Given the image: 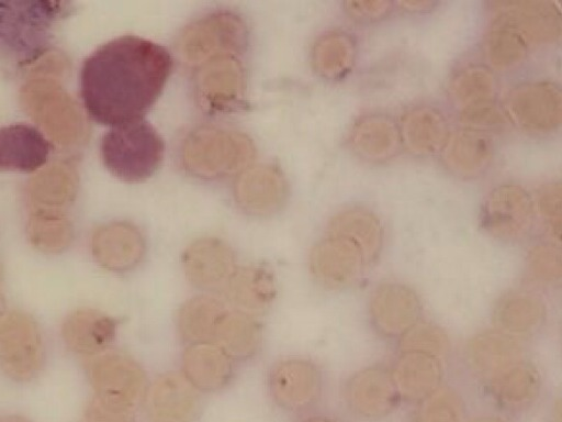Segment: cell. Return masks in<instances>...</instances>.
<instances>
[{
	"label": "cell",
	"instance_id": "6da1fadb",
	"mask_svg": "<svg viewBox=\"0 0 562 422\" xmlns=\"http://www.w3.org/2000/svg\"><path fill=\"white\" fill-rule=\"evenodd\" d=\"M172 57L149 40L124 35L88 56L80 70V97L87 114L112 127L139 120L160 96Z\"/></svg>",
	"mask_w": 562,
	"mask_h": 422
},
{
	"label": "cell",
	"instance_id": "7a4b0ae2",
	"mask_svg": "<svg viewBox=\"0 0 562 422\" xmlns=\"http://www.w3.org/2000/svg\"><path fill=\"white\" fill-rule=\"evenodd\" d=\"M72 10L68 1H0V67L26 73L54 49L58 27Z\"/></svg>",
	"mask_w": 562,
	"mask_h": 422
},
{
	"label": "cell",
	"instance_id": "3957f363",
	"mask_svg": "<svg viewBox=\"0 0 562 422\" xmlns=\"http://www.w3.org/2000/svg\"><path fill=\"white\" fill-rule=\"evenodd\" d=\"M19 98L23 111L58 146L77 148L87 142L90 132L87 116L59 77L27 75Z\"/></svg>",
	"mask_w": 562,
	"mask_h": 422
},
{
	"label": "cell",
	"instance_id": "277c9868",
	"mask_svg": "<svg viewBox=\"0 0 562 422\" xmlns=\"http://www.w3.org/2000/svg\"><path fill=\"white\" fill-rule=\"evenodd\" d=\"M256 154L251 140L231 129L202 126L182 145L184 169L199 178L216 179L243 170Z\"/></svg>",
	"mask_w": 562,
	"mask_h": 422
},
{
	"label": "cell",
	"instance_id": "5b68a950",
	"mask_svg": "<svg viewBox=\"0 0 562 422\" xmlns=\"http://www.w3.org/2000/svg\"><path fill=\"white\" fill-rule=\"evenodd\" d=\"M108 170L126 182H142L161 164L164 142L151 124L139 120L112 127L100 144Z\"/></svg>",
	"mask_w": 562,
	"mask_h": 422
},
{
	"label": "cell",
	"instance_id": "8992f818",
	"mask_svg": "<svg viewBox=\"0 0 562 422\" xmlns=\"http://www.w3.org/2000/svg\"><path fill=\"white\" fill-rule=\"evenodd\" d=\"M247 44L244 20L231 11H217L195 20L182 31L178 52L188 65L201 66L215 56L240 54Z\"/></svg>",
	"mask_w": 562,
	"mask_h": 422
},
{
	"label": "cell",
	"instance_id": "52a82bcc",
	"mask_svg": "<svg viewBox=\"0 0 562 422\" xmlns=\"http://www.w3.org/2000/svg\"><path fill=\"white\" fill-rule=\"evenodd\" d=\"M45 364V343L37 321L21 310L5 311L0 318V368L10 379L27 382Z\"/></svg>",
	"mask_w": 562,
	"mask_h": 422
},
{
	"label": "cell",
	"instance_id": "ba28073f",
	"mask_svg": "<svg viewBox=\"0 0 562 422\" xmlns=\"http://www.w3.org/2000/svg\"><path fill=\"white\" fill-rule=\"evenodd\" d=\"M88 379L94 396L134 409L145 397L146 374L130 355L105 351L89 362Z\"/></svg>",
	"mask_w": 562,
	"mask_h": 422
},
{
	"label": "cell",
	"instance_id": "9c48e42d",
	"mask_svg": "<svg viewBox=\"0 0 562 422\" xmlns=\"http://www.w3.org/2000/svg\"><path fill=\"white\" fill-rule=\"evenodd\" d=\"M505 106L510 119L530 132H550L561 123L562 93L551 81H528L516 86L508 92Z\"/></svg>",
	"mask_w": 562,
	"mask_h": 422
},
{
	"label": "cell",
	"instance_id": "30bf717a",
	"mask_svg": "<svg viewBox=\"0 0 562 422\" xmlns=\"http://www.w3.org/2000/svg\"><path fill=\"white\" fill-rule=\"evenodd\" d=\"M535 206L530 195L520 186L505 184L495 187L484 200L483 227L503 241H515L530 230Z\"/></svg>",
	"mask_w": 562,
	"mask_h": 422
},
{
	"label": "cell",
	"instance_id": "8fae6325",
	"mask_svg": "<svg viewBox=\"0 0 562 422\" xmlns=\"http://www.w3.org/2000/svg\"><path fill=\"white\" fill-rule=\"evenodd\" d=\"M244 90V69L235 55L215 56L202 64L198 70V101L209 112L233 111L240 104Z\"/></svg>",
	"mask_w": 562,
	"mask_h": 422
},
{
	"label": "cell",
	"instance_id": "7c38bea8",
	"mask_svg": "<svg viewBox=\"0 0 562 422\" xmlns=\"http://www.w3.org/2000/svg\"><path fill=\"white\" fill-rule=\"evenodd\" d=\"M268 388L279 407L290 411L305 410L321 396L322 375L311 360L297 357L283 358L271 366Z\"/></svg>",
	"mask_w": 562,
	"mask_h": 422
},
{
	"label": "cell",
	"instance_id": "4fadbf2b",
	"mask_svg": "<svg viewBox=\"0 0 562 422\" xmlns=\"http://www.w3.org/2000/svg\"><path fill=\"white\" fill-rule=\"evenodd\" d=\"M90 251L99 266L122 274L135 269L143 262L146 241L135 224L112 221L94 229L90 238Z\"/></svg>",
	"mask_w": 562,
	"mask_h": 422
},
{
	"label": "cell",
	"instance_id": "5bb4252c",
	"mask_svg": "<svg viewBox=\"0 0 562 422\" xmlns=\"http://www.w3.org/2000/svg\"><path fill=\"white\" fill-rule=\"evenodd\" d=\"M369 265L361 249L351 241L327 234L310 255V269L315 280L329 289L355 282Z\"/></svg>",
	"mask_w": 562,
	"mask_h": 422
},
{
	"label": "cell",
	"instance_id": "9a60e30c",
	"mask_svg": "<svg viewBox=\"0 0 562 422\" xmlns=\"http://www.w3.org/2000/svg\"><path fill=\"white\" fill-rule=\"evenodd\" d=\"M181 264L187 280L205 291L224 289L237 268L229 245L213 236L192 242L184 249Z\"/></svg>",
	"mask_w": 562,
	"mask_h": 422
},
{
	"label": "cell",
	"instance_id": "2e32d148",
	"mask_svg": "<svg viewBox=\"0 0 562 422\" xmlns=\"http://www.w3.org/2000/svg\"><path fill=\"white\" fill-rule=\"evenodd\" d=\"M492 21L518 30L530 44H547L561 35V12L551 1L492 2Z\"/></svg>",
	"mask_w": 562,
	"mask_h": 422
},
{
	"label": "cell",
	"instance_id": "e0dca14e",
	"mask_svg": "<svg viewBox=\"0 0 562 422\" xmlns=\"http://www.w3.org/2000/svg\"><path fill=\"white\" fill-rule=\"evenodd\" d=\"M344 393L349 409L369 420L389 415L401 399L391 371L380 366L368 367L352 375Z\"/></svg>",
	"mask_w": 562,
	"mask_h": 422
},
{
	"label": "cell",
	"instance_id": "ac0fdd59",
	"mask_svg": "<svg viewBox=\"0 0 562 422\" xmlns=\"http://www.w3.org/2000/svg\"><path fill=\"white\" fill-rule=\"evenodd\" d=\"M420 301L416 292L400 282L380 285L370 300V318L375 330L386 336H402L419 318Z\"/></svg>",
	"mask_w": 562,
	"mask_h": 422
},
{
	"label": "cell",
	"instance_id": "d6986e66",
	"mask_svg": "<svg viewBox=\"0 0 562 422\" xmlns=\"http://www.w3.org/2000/svg\"><path fill=\"white\" fill-rule=\"evenodd\" d=\"M144 398L147 412L156 422H189L200 407L199 391L181 371L159 375Z\"/></svg>",
	"mask_w": 562,
	"mask_h": 422
},
{
	"label": "cell",
	"instance_id": "ffe728a7",
	"mask_svg": "<svg viewBox=\"0 0 562 422\" xmlns=\"http://www.w3.org/2000/svg\"><path fill=\"white\" fill-rule=\"evenodd\" d=\"M79 174L71 160H58L40 169L26 185V201L32 210L67 212L75 202Z\"/></svg>",
	"mask_w": 562,
	"mask_h": 422
},
{
	"label": "cell",
	"instance_id": "44dd1931",
	"mask_svg": "<svg viewBox=\"0 0 562 422\" xmlns=\"http://www.w3.org/2000/svg\"><path fill=\"white\" fill-rule=\"evenodd\" d=\"M117 332V321L92 308L70 312L61 324V338L76 355L94 357L110 347Z\"/></svg>",
	"mask_w": 562,
	"mask_h": 422
},
{
	"label": "cell",
	"instance_id": "7402d4cb",
	"mask_svg": "<svg viewBox=\"0 0 562 422\" xmlns=\"http://www.w3.org/2000/svg\"><path fill=\"white\" fill-rule=\"evenodd\" d=\"M286 192L282 173L270 165L246 169L234 187V197L239 208L257 216L277 212L284 204Z\"/></svg>",
	"mask_w": 562,
	"mask_h": 422
},
{
	"label": "cell",
	"instance_id": "603a6c76",
	"mask_svg": "<svg viewBox=\"0 0 562 422\" xmlns=\"http://www.w3.org/2000/svg\"><path fill=\"white\" fill-rule=\"evenodd\" d=\"M235 363L216 342L192 343L182 353L181 373L199 392H215L229 385Z\"/></svg>",
	"mask_w": 562,
	"mask_h": 422
},
{
	"label": "cell",
	"instance_id": "cb8c5ba5",
	"mask_svg": "<svg viewBox=\"0 0 562 422\" xmlns=\"http://www.w3.org/2000/svg\"><path fill=\"white\" fill-rule=\"evenodd\" d=\"M50 143L36 127L11 124L0 127V170L33 173L47 162Z\"/></svg>",
	"mask_w": 562,
	"mask_h": 422
},
{
	"label": "cell",
	"instance_id": "d4e9b609",
	"mask_svg": "<svg viewBox=\"0 0 562 422\" xmlns=\"http://www.w3.org/2000/svg\"><path fill=\"white\" fill-rule=\"evenodd\" d=\"M467 355L471 368L487 385L524 360L522 349L514 336L498 330L473 336L468 344Z\"/></svg>",
	"mask_w": 562,
	"mask_h": 422
},
{
	"label": "cell",
	"instance_id": "484cf974",
	"mask_svg": "<svg viewBox=\"0 0 562 422\" xmlns=\"http://www.w3.org/2000/svg\"><path fill=\"white\" fill-rule=\"evenodd\" d=\"M391 374L401 398L420 402L439 388L443 369L436 355L403 351Z\"/></svg>",
	"mask_w": 562,
	"mask_h": 422
},
{
	"label": "cell",
	"instance_id": "4316f807",
	"mask_svg": "<svg viewBox=\"0 0 562 422\" xmlns=\"http://www.w3.org/2000/svg\"><path fill=\"white\" fill-rule=\"evenodd\" d=\"M349 144L366 160L391 159L397 155L402 144L398 125L385 114H364L353 123Z\"/></svg>",
	"mask_w": 562,
	"mask_h": 422
},
{
	"label": "cell",
	"instance_id": "83f0119b",
	"mask_svg": "<svg viewBox=\"0 0 562 422\" xmlns=\"http://www.w3.org/2000/svg\"><path fill=\"white\" fill-rule=\"evenodd\" d=\"M224 289L231 303L249 314L266 311L277 297L274 274L262 264L237 266Z\"/></svg>",
	"mask_w": 562,
	"mask_h": 422
},
{
	"label": "cell",
	"instance_id": "f1b7e54d",
	"mask_svg": "<svg viewBox=\"0 0 562 422\" xmlns=\"http://www.w3.org/2000/svg\"><path fill=\"white\" fill-rule=\"evenodd\" d=\"M229 308L220 298L201 293L186 300L177 313V330L187 344L210 342Z\"/></svg>",
	"mask_w": 562,
	"mask_h": 422
},
{
	"label": "cell",
	"instance_id": "f546056e",
	"mask_svg": "<svg viewBox=\"0 0 562 422\" xmlns=\"http://www.w3.org/2000/svg\"><path fill=\"white\" fill-rule=\"evenodd\" d=\"M546 318L543 301L528 291H510L495 303L493 321L497 330L510 336L532 334Z\"/></svg>",
	"mask_w": 562,
	"mask_h": 422
},
{
	"label": "cell",
	"instance_id": "4dcf8cb0",
	"mask_svg": "<svg viewBox=\"0 0 562 422\" xmlns=\"http://www.w3.org/2000/svg\"><path fill=\"white\" fill-rule=\"evenodd\" d=\"M401 141L417 155H429L441 149L448 133L443 115L429 106L407 110L398 126Z\"/></svg>",
	"mask_w": 562,
	"mask_h": 422
},
{
	"label": "cell",
	"instance_id": "1f68e13d",
	"mask_svg": "<svg viewBox=\"0 0 562 422\" xmlns=\"http://www.w3.org/2000/svg\"><path fill=\"white\" fill-rule=\"evenodd\" d=\"M442 162L460 176H476L490 164L492 144L480 131L470 129L457 131L449 136L441 148Z\"/></svg>",
	"mask_w": 562,
	"mask_h": 422
},
{
	"label": "cell",
	"instance_id": "d6a6232c",
	"mask_svg": "<svg viewBox=\"0 0 562 422\" xmlns=\"http://www.w3.org/2000/svg\"><path fill=\"white\" fill-rule=\"evenodd\" d=\"M327 234L355 243L369 264L373 263L383 245V227L374 213L362 208L338 212L329 222Z\"/></svg>",
	"mask_w": 562,
	"mask_h": 422
},
{
	"label": "cell",
	"instance_id": "836d02e7",
	"mask_svg": "<svg viewBox=\"0 0 562 422\" xmlns=\"http://www.w3.org/2000/svg\"><path fill=\"white\" fill-rule=\"evenodd\" d=\"M214 342L235 362L247 360L260 349L262 329L252 314L229 309L218 326Z\"/></svg>",
	"mask_w": 562,
	"mask_h": 422
},
{
	"label": "cell",
	"instance_id": "e575fe53",
	"mask_svg": "<svg viewBox=\"0 0 562 422\" xmlns=\"http://www.w3.org/2000/svg\"><path fill=\"white\" fill-rule=\"evenodd\" d=\"M26 236L38 252L60 254L71 246L75 226L67 212L32 210L26 221Z\"/></svg>",
	"mask_w": 562,
	"mask_h": 422
},
{
	"label": "cell",
	"instance_id": "d590c367",
	"mask_svg": "<svg viewBox=\"0 0 562 422\" xmlns=\"http://www.w3.org/2000/svg\"><path fill=\"white\" fill-rule=\"evenodd\" d=\"M356 58V42L341 31L325 33L315 42L312 62L315 70L327 79L345 77Z\"/></svg>",
	"mask_w": 562,
	"mask_h": 422
},
{
	"label": "cell",
	"instance_id": "8d00e7d4",
	"mask_svg": "<svg viewBox=\"0 0 562 422\" xmlns=\"http://www.w3.org/2000/svg\"><path fill=\"white\" fill-rule=\"evenodd\" d=\"M496 401L507 409L531 404L540 391V377L533 366L522 360L490 385Z\"/></svg>",
	"mask_w": 562,
	"mask_h": 422
},
{
	"label": "cell",
	"instance_id": "74e56055",
	"mask_svg": "<svg viewBox=\"0 0 562 422\" xmlns=\"http://www.w3.org/2000/svg\"><path fill=\"white\" fill-rule=\"evenodd\" d=\"M529 43L515 27L492 21L486 37V54L497 68L506 69L520 63L528 51Z\"/></svg>",
	"mask_w": 562,
	"mask_h": 422
},
{
	"label": "cell",
	"instance_id": "f35d334b",
	"mask_svg": "<svg viewBox=\"0 0 562 422\" xmlns=\"http://www.w3.org/2000/svg\"><path fill=\"white\" fill-rule=\"evenodd\" d=\"M494 87V76L483 65H469L461 68L450 82L452 96L464 106L491 100Z\"/></svg>",
	"mask_w": 562,
	"mask_h": 422
},
{
	"label": "cell",
	"instance_id": "ab89813d",
	"mask_svg": "<svg viewBox=\"0 0 562 422\" xmlns=\"http://www.w3.org/2000/svg\"><path fill=\"white\" fill-rule=\"evenodd\" d=\"M411 422H464L460 397L450 388H438L420 401Z\"/></svg>",
	"mask_w": 562,
	"mask_h": 422
},
{
	"label": "cell",
	"instance_id": "60d3db41",
	"mask_svg": "<svg viewBox=\"0 0 562 422\" xmlns=\"http://www.w3.org/2000/svg\"><path fill=\"white\" fill-rule=\"evenodd\" d=\"M400 347L402 352H423L441 357L448 351L449 340L439 326L416 322L401 336Z\"/></svg>",
	"mask_w": 562,
	"mask_h": 422
},
{
	"label": "cell",
	"instance_id": "b9f144b4",
	"mask_svg": "<svg viewBox=\"0 0 562 422\" xmlns=\"http://www.w3.org/2000/svg\"><path fill=\"white\" fill-rule=\"evenodd\" d=\"M528 269L536 279L541 281L559 280L562 273L560 249L549 244L535 246L528 256Z\"/></svg>",
	"mask_w": 562,
	"mask_h": 422
},
{
	"label": "cell",
	"instance_id": "7bdbcfd3",
	"mask_svg": "<svg viewBox=\"0 0 562 422\" xmlns=\"http://www.w3.org/2000/svg\"><path fill=\"white\" fill-rule=\"evenodd\" d=\"M460 120L467 129L482 132L504 125L506 118L492 100H484L464 106Z\"/></svg>",
	"mask_w": 562,
	"mask_h": 422
},
{
	"label": "cell",
	"instance_id": "ee69618b",
	"mask_svg": "<svg viewBox=\"0 0 562 422\" xmlns=\"http://www.w3.org/2000/svg\"><path fill=\"white\" fill-rule=\"evenodd\" d=\"M538 209L551 232L559 240L562 220V196L559 184L544 188L538 199Z\"/></svg>",
	"mask_w": 562,
	"mask_h": 422
},
{
	"label": "cell",
	"instance_id": "f6af8a7d",
	"mask_svg": "<svg viewBox=\"0 0 562 422\" xmlns=\"http://www.w3.org/2000/svg\"><path fill=\"white\" fill-rule=\"evenodd\" d=\"M86 418L87 422H134V411L93 396L87 406Z\"/></svg>",
	"mask_w": 562,
	"mask_h": 422
},
{
	"label": "cell",
	"instance_id": "bcb514c9",
	"mask_svg": "<svg viewBox=\"0 0 562 422\" xmlns=\"http://www.w3.org/2000/svg\"><path fill=\"white\" fill-rule=\"evenodd\" d=\"M346 12L358 21H375L387 16L393 10L394 3L391 1H346L344 3Z\"/></svg>",
	"mask_w": 562,
	"mask_h": 422
},
{
	"label": "cell",
	"instance_id": "7dc6e473",
	"mask_svg": "<svg viewBox=\"0 0 562 422\" xmlns=\"http://www.w3.org/2000/svg\"><path fill=\"white\" fill-rule=\"evenodd\" d=\"M403 10L409 12H425L432 9L436 2L432 1H401L397 3Z\"/></svg>",
	"mask_w": 562,
	"mask_h": 422
},
{
	"label": "cell",
	"instance_id": "c3c4849f",
	"mask_svg": "<svg viewBox=\"0 0 562 422\" xmlns=\"http://www.w3.org/2000/svg\"><path fill=\"white\" fill-rule=\"evenodd\" d=\"M301 422H338L336 419L327 415H312L307 417Z\"/></svg>",
	"mask_w": 562,
	"mask_h": 422
},
{
	"label": "cell",
	"instance_id": "681fc988",
	"mask_svg": "<svg viewBox=\"0 0 562 422\" xmlns=\"http://www.w3.org/2000/svg\"><path fill=\"white\" fill-rule=\"evenodd\" d=\"M0 422H32L29 419L18 415V414H8L0 417Z\"/></svg>",
	"mask_w": 562,
	"mask_h": 422
},
{
	"label": "cell",
	"instance_id": "f907efd6",
	"mask_svg": "<svg viewBox=\"0 0 562 422\" xmlns=\"http://www.w3.org/2000/svg\"><path fill=\"white\" fill-rule=\"evenodd\" d=\"M469 422H505V421H503L498 418H494V417H482V418L471 420Z\"/></svg>",
	"mask_w": 562,
	"mask_h": 422
},
{
	"label": "cell",
	"instance_id": "816d5d0a",
	"mask_svg": "<svg viewBox=\"0 0 562 422\" xmlns=\"http://www.w3.org/2000/svg\"><path fill=\"white\" fill-rule=\"evenodd\" d=\"M5 312V300H4V296L0 289V318L4 314Z\"/></svg>",
	"mask_w": 562,
	"mask_h": 422
},
{
	"label": "cell",
	"instance_id": "f5cc1de1",
	"mask_svg": "<svg viewBox=\"0 0 562 422\" xmlns=\"http://www.w3.org/2000/svg\"><path fill=\"white\" fill-rule=\"evenodd\" d=\"M2 278H3V269H2L1 262H0V284L2 281Z\"/></svg>",
	"mask_w": 562,
	"mask_h": 422
}]
</instances>
